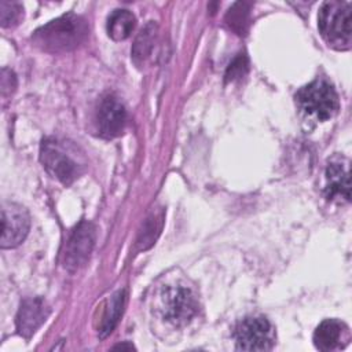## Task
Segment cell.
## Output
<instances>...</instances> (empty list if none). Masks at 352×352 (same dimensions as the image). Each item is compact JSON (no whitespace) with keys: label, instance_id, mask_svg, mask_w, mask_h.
Here are the masks:
<instances>
[{"label":"cell","instance_id":"20","mask_svg":"<svg viewBox=\"0 0 352 352\" xmlns=\"http://www.w3.org/2000/svg\"><path fill=\"white\" fill-rule=\"evenodd\" d=\"M15 87H16L15 74L11 70L4 67L1 70V94H3V96L8 95V94H12Z\"/></svg>","mask_w":352,"mask_h":352},{"label":"cell","instance_id":"9","mask_svg":"<svg viewBox=\"0 0 352 352\" xmlns=\"http://www.w3.org/2000/svg\"><path fill=\"white\" fill-rule=\"evenodd\" d=\"M126 110L116 95L107 94L100 99L96 110V125L102 138L113 139L120 136L126 125Z\"/></svg>","mask_w":352,"mask_h":352},{"label":"cell","instance_id":"11","mask_svg":"<svg viewBox=\"0 0 352 352\" xmlns=\"http://www.w3.org/2000/svg\"><path fill=\"white\" fill-rule=\"evenodd\" d=\"M324 194L327 199H351V184L348 168L340 162L333 161L326 168V187Z\"/></svg>","mask_w":352,"mask_h":352},{"label":"cell","instance_id":"2","mask_svg":"<svg viewBox=\"0 0 352 352\" xmlns=\"http://www.w3.org/2000/svg\"><path fill=\"white\" fill-rule=\"evenodd\" d=\"M318 28L324 41L336 50H348L352 43V6L348 1H326L318 14Z\"/></svg>","mask_w":352,"mask_h":352},{"label":"cell","instance_id":"1","mask_svg":"<svg viewBox=\"0 0 352 352\" xmlns=\"http://www.w3.org/2000/svg\"><path fill=\"white\" fill-rule=\"evenodd\" d=\"M87 34V21L80 15L69 12L38 28L33 33L32 40L43 51L60 54L78 47L85 40Z\"/></svg>","mask_w":352,"mask_h":352},{"label":"cell","instance_id":"21","mask_svg":"<svg viewBox=\"0 0 352 352\" xmlns=\"http://www.w3.org/2000/svg\"><path fill=\"white\" fill-rule=\"evenodd\" d=\"M114 349H133V345L132 344H118V345H114Z\"/></svg>","mask_w":352,"mask_h":352},{"label":"cell","instance_id":"16","mask_svg":"<svg viewBox=\"0 0 352 352\" xmlns=\"http://www.w3.org/2000/svg\"><path fill=\"white\" fill-rule=\"evenodd\" d=\"M226 23L239 36H245L250 25V4L238 1L231 6L226 14Z\"/></svg>","mask_w":352,"mask_h":352},{"label":"cell","instance_id":"17","mask_svg":"<svg viewBox=\"0 0 352 352\" xmlns=\"http://www.w3.org/2000/svg\"><path fill=\"white\" fill-rule=\"evenodd\" d=\"M161 219L162 217L155 213H153L146 219L144 224L142 226V230L139 231V236L136 239V245L139 250H146L150 246H153L161 230V221H162Z\"/></svg>","mask_w":352,"mask_h":352},{"label":"cell","instance_id":"10","mask_svg":"<svg viewBox=\"0 0 352 352\" xmlns=\"http://www.w3.org/2000/svg\"><path fill=\"white\" fill-rule=\"evenodd\" d=\"M50 315V308L47 302L40 297H26L21 301L16 314V330L25 337L30 338L37 329L45 322Z\"/></svg>","mask_w":352,"mask_h":352},{"label":"cell","instance_id":"6","mask_svg":"<svg viewBox=\"0 0 352 352\" xmlns=\"http://www.w3.org/2000/svg\"><path fill=\"white\" fill-rule=\"evenodd\" d=\"M162 316L175 326L187 324L197 314L198 304L192 293L183 286H168L161 294Z\"/></svg>","mask_w":352,"mask_h":352},{"label":"cell","instance_id":"3","mask_svg":"<svg viewBox=\"0 0 352 352\" xmlns=\"http://www.w3.org/2000/svg\"><path fill=\"white\" fill-rule=\"evenodd\" d=\"M296 102L300 110L318 121L331 118L340 107L334 87L324 78H316L300 88L296 94Z\"/></svg>","mask_w":352,"mask_h":352},{"label":"cell","instance_id":"5","mask_svg":"<svg viewBox=\"0 0 352 352\" xmlns=\"http://www.w3.org/2000/svg\"><path fill=\"white\" fill-rule=\"evenodd\" d=\"M236 349L239 351H268L274 345V329L263 316L242 319L234 331Z\"/></svg>","mask_w":352,"mask_h":352},{"label":"cell","instance_id":"12","mask_svg":"<svg viewBox=\"0 0 352 352\" xmlns=\"http://www.w3.org/2000/svg\"><path fill=\"white\" fill-rule=\"evenodd\" d=\"M346 337L348 327L342 322L337 319H324L314 333V344L320 351H333L340 348Z\"/></svg>","mask_w":352,"mask_h":352},{"label":"cell","instance_id":"8","mask_svg":"<svg viewBox=\"0 0 352 352\" xmlns=\"http://www.w3.org/2000/svg\"><path fill=\"white\" fill-rule=\"evenodd\" d=\"M30 228L28 210L15 202H4L1 206V249H11L21 245Z\"/></svg>","mask_w":352,"mask_h":352},{"label":"cell","instance_id":"18","mask_svg":"<svg viewBox=\"0 0 352 352\" xmlns=\"http://www.w3.org/2000/svg\"><path fill=\"white\" fill-rule=\"evenodd\" d=\"M23 16V7L15 1H0V23L3 28H12Z\"/></svg>","mask_w":352,"mask_h":352},{"label":"cell","instance_id":"19","mask_svg":"<svg viewBox=\"0 0 352 352\" xmlns=\"http://www.w3.org/2000/svg\"><path fill=\"white\" fill-rule=\"evenodd\" d=\"M249 72V60L245 54H238L228 65L226 70V82H232L243 78Z\"/></svg>","mask_w":352,"mask_h":352},{"label":"cell","instance_id":"15","mask_svg":"<svg viewBox=\"0 0 352 352\" xmlns=\"http://www.w3.org/2000/svg\"><path fill=\"white\" fill-rule=\"evenodd\" d=\"M125 300H126V292L118 290L107 301V305H106V309L103 314V319L99 326V337L100 338L107 337L113 331V329L117 326L120 316L122 314L124 305H125Z\"/></svg>","mask_w":352,"mask_h":352},{"label":"cell","instance_id":"4","mask_svg":"<svg viewBox=\"0 0 352 352\" xmlns=\"http://www.w3.org/2000/svg\"><path fill=\"white\" fill-rule=\"evenodd\" d=\"M40 161L45 170L65 186H70L81 173V165L54 138H47L41 142Z\"/></svg>","mask_w":352,"mask_h":352},{"label":"cell","instance_id":"14","mask_svg":"<svg viewBox=\"0 0 352 352\" xmlns=\"http://www.w3.org/2000/svg\"><path fill=\"white\" fill-rule=\"evenodd\" d=\"M136 26L135 15L128 10H114L107 18V34L114 41L128 38Z\"/></svg>","mask_w":352,"mask_h":352},{"label":"cell","instance_id":"13","mask_svg":"<svg viewBox=\"0 0 352 352\" xmlns=\"http://www.w3.org/2000/svg\"><path fill=\"white\" fill-rule=\"evenodd\" d=\"M157 33H158V26L154 21H148L138 33L135 43L132 45V60L136 66H143L146 60L150 58L155 40H157Z\"/></svg>","mask_w":352,"mask_h":352},{"label":"cell","instance_id":"7","mask_svg":"<svg viewBox=\"0 0 352 352\" xmlns=\"http://www.w3.org/2000/svg\"><path fill=\"white\" fill-rule=\"evenodd\" d=\"M95 226L91 221H81L69 236L63 253V267L76 272L88 261L95 245Z\"/></svg>","mask_w":352,"mask_h":352}]
</instances>
